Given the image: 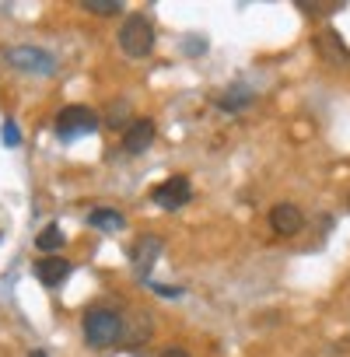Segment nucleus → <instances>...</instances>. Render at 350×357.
<instances>
[{
  "mask_svg": "<svg viewBox=\"0 0 350 357\" xmlns=\"http://www.w3.org/2000/svg\"><path fill=\"white\" fill-rule=\"evenodd\" d=\"M81 329H84V343L95 350H105L123 340V319L112 308H88Z\"/></svg>",
  "mask_w": 350,
  "mask_h": 357,
  "instance_id": "1",
  "label": "nucleus"
},
{
  "mask_svg": "<svg viewBox=\"0 0 350 357\" xmlns=\"http://www.w3.org/2000/svg\"><path fill=\"white\" fill-rule=\"evenodd\" d=\"M119 50L130 60L151 56V50H154V29H151V22L144 15H133V18H126L119 25Z\"/></svg>",
  "mask_w": 350,
  "mask_h": 357,
  "instance_id": "2",
  "label": "nucleus"
},
{
  "mask_svg": "<svg viewBox=\"0 0 350 357\" xmlns=\"http://www.w3.org/2000/svg\"><path fill=\"white\" fill-rule=\"evenodd\" d=\"M98 130V116L88 109V105H67L60 109L56 116V133L60 140H77V137H88Z\"/></svg>",
  "mask_w": 350,
  "mask_h": 357,
  "instance_id": "3",
  "label": "nucleus"
},
{
  "mask_svg": "<svg viewBox=\"0 0 350 357\" xmlns=\"http://www.w3.org/2000/svg\"><path fill=\"white\" fill-rule=\"evenodd\" d=\"M154 204L158 207H165V211H179V207H186L190 200H193V190H190V178L186 175H172V178H165L161 186H154Z\"/></svg>",
  "mask_w": 350,
  "mask_h": 357,
  "instance_id": "4",
  "label": "nucleus"
},
{
  "mask_svg": "<svg viewBox=\"0 0 350 357\" xmlns=\"http://www.w3.org/2000/svg\"><path fill=\"white\" fill-rule=\"evenodd\" d=\"M8 63L18 67V70H29V74H53L56 70V60L46 50H36V46H11Z\"/></svg>",
  "mask_w": 350,
  "mask_h": 357,
  "instance_id": "5",
  "label": "nucleus"
},
{
  "mask_svg": "<svg viewBox=\"0 0 350 357\" xmlns=\"http://www.w3.org/2000/svg\"><path fill=\"white\" fill-rule=\"evenodd\" d=\"M158 256H161V238H158V235H140V238L133 242V249H130V263H133V270H137L140 277L151 273V266L158 263Z\"/></svg>",
  "mask_w": 350,
  "mask_h": 357,
  "instance_id": "6",
  "label": "nucleus"
},
{
  "mask_svg": "<svg viewBox=\"0 0 350 357\" xmlns=\"http://www.w3.org/2000/svg\"><path fill=\"white\" fill-rule=\"evenodd\" d=\"M154 133H158V126L151 119H133L123 133V151L126 154H144L154 144Z\"/></svg>",
  "mask_w": 350,
  "mask_h": 357,
  "instance_id": "7",
  "label": "nucleus"
},
{
  "mask_svg": "<svg viewBox=\"0 0 350 357\" xmlns=\"http://www.w3.org/2000/svg\"><path fill=\"white\" fill-rule=\"evenodd\" d=\"M270 225H273L277 235L291 238V235H298V231L305 228V214H301L294 204H277V207L270 211Z\"/></svg>",
  "mask_w": 350,
  "mask_h": 357,
  "instance_id": "8",
  "label": "nucleus"
},
{
  "mask_svg": "<svg viewBox=\"0 0 350 357\" xmlns=\"http://www.w3.org/2000/svg\"><path fill=\"white\" fill-rule=\"evenodd\" d=\"M70 259H63V256H43L39 263H36V277H39V284H46V287H60L67 277H70Z\"/></svg>",
  "mask_w": 350,
  "mask_h": 357,
  "instance_id": "9",
  "label": "nucleus"
},
{
  "mask_svg": "<svg viewBox=\"0 0 350 357\" xmlns=\"http://www.w3.org/2000/svg\"><path fill=\"white\" fill-rule=\"evenodd\" d=\"M315 46H319V53H322L329 63H350V50H347V43L340 39V32H333V29L319 32V36H315Z\"/></svg>",
  "mask_w": 350,
  "mask_h": 357,
  "instance_id": "10",
  "label": "nucleus"
},
{
  "mask_svg": "<svg viewBox=\"0 0 350 357\" xmlns=\"http://www.w3.org/2000/svg\"><path fill=\"white\" fill-rule=\"evenodd\" d=\"M88 225L95 228V231H123V225H126V218L116 211V207H95L91 214H88Z\"/></svg>",
  "mask_w": 350,
  "mask_h": 357,
  "instance_id": "11",
  "label": "nucleus"
},
{
  "mask_svg": "<svg viewBox=\"0 0 350 357\" xmlns=\"http://www.w3.org/2000/svg\"><path fill=\"white\" fill-rule=\"evenodd\" d=\"M245 105H252V91H249L245 84H235L231 91H225V95L218 98V109H221V112H242Z\"/></svg>",
  "mask_w": 350,
  "mask_h": 357,
  "instance_id": "12",
  "label": "nucleus"
},
{
  "mask_svg": "<svg viewBox=\"0 0 350 357\" xmlns=\"http://www.w3.org/2000/svg\"><path fill=\"white\" fill-rule=\"evenodd\" d=\"M63 231L56 228V225H46L43 231H39V238H36V245H39V252H46V256H56L60 249H63Z\"/></svg>",
  "mask_w": 350,
  "mask_h": 357,
  "instance_id": "13",
  "label": "nucleus"
},
{
  "mask_svg": "<svg viewBox=\"0 0 350 357\" xmlns=\"http://www.w3.org/2000/svg\"><path fill=\"white\" fill-rule=\"evenodd\" d=\"M84 11L102 15V18H112V15L123 11V4H119V0H84Z\"/></svg>",
  "mask_w": 350,
  "mask_h": 357,
  "instance_id": "14",
  "label": "nucleus"
},
{
  "mask_svg": "<svg viewBox=\"0 0 350 357\" xmlns=\"http://www.w3.org/2000/svg\"><path fill=\"white\" fill-rule=\"evenodd\" d=\"M298 11H301V15H308V18H329V15H336V11H340V4H315V0H301Z\"/></svg>",
  "mask_w": 350,
  "mask_h": 357,
  "instance_id": "15",
  "label": "nucleus"
},
{
  "mask_svg": "<svg viewBox=\"0 0 350 357\" xmlns=\"http://www.w3.org/2000/svg\"><path fill=\"white\" fill-rule=\"evenodd\" d=\"M126 116H130V105H126V102H116V109L109 105V126H123ZM126 126H130V123H126Z\"/></svg>",
  "mask_w": 350,
  "mask_h": 357,
  "instance_id": "16",
  "label": "nucleus"
},
{
  "mask_svg": "<svg viewBox=\"0 0 350 357\" xmlns=\"http://www.w3.org/2000/svg\"><path fill=\"white\" fill-rule=\"evenodd\" d=\"M4 144L8 147H18V126H15V119L4 123Z\"/></svg>",
  "mask_w": 350,
  "mask_h": 357,
  "instance_id": "17",
  "label": "nucleus"
},
{
  "mask_svg": "<svg viewBox=\"0 0 350 357\" xmlns=\"http://www.w3.org/2000/svg\"><path fill=\"white\" fill-rule=\"evenodd\" d=\"M158 357H190V350H183V347H168V350H161Z\"/></svg>",
  "mask_w": 350,
  "mask_h": 357,
  "instance_id": "18",
  "label": "nucleus"
},
{
  "mask_svg": "<svg viewBox=\"0 0 350 357\" xmlns=\"http://www.w3.org/2000/svg\"><path fill=\"white\" fill-rule=\"evenodd\" d=\"M29 357H46V350H32V354H29Z\"/></svg>",
  "mask_w": 350,
  "mask_h": 357,
  "instance_id": "19",
  "label": "nucleus"
}]
</instances>
